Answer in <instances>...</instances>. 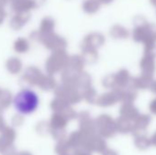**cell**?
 Instances as JSON below:
<instances>
[{
  "label": "cell",
  "instance_id": "obj_5",
  "mask_svg": "<svg viewBox=\"0 0 156 155\" xmlns=\"http://www.w3.org/2000/svg\"><path fill=\"white\" fill-rule=\"evenodd\" d=\"M4 129H5V125H4V122H3L2 119L0 118V132H2Z\"/></svg>",
  "mask_w": 156,
  "mask_h": 155
},
{
  "label": "cell",
  "instance_id": "obj_4",
  "mask_svg": "<svg viewBox=\"0 0 156 155\" xmlns=\"http://www.w3.org/2000/svg\"><path fill=\"white\" fill-rule=\"evenodd\" d=\"M2 155H16L17 153H16V147L14 146V144L10 145L9 147H7L2 153Z\"/></svg>",
  "mask_w": 156,
  "mask_h": 155
},
{
  "label": "cell",
  "instance_id": "obj_2",
  "mask_svg": "<svg viewBox=\"0 0 156 155\" xmlns=\"http://www.w3.org/2000/svg\"><path fill=\"white\" fill-rule=\"evenodd\" d=\"M1 136L4 137L5 139H6L7 141L11 142V143H14L15 139H16V132L13 129L11 128H5L1 132Z\"/></svg>",
  "mask_w": 156,
  "mask_h": 155
},
{
  "label": "cell",
  "instance_id": "obj_1",
  "mask_svg": "<svg viewBox=\"0 0 156 155\" xmlns=\"http://www.w3.org/2000/svg\"><path fill=\"white\" fill-rule=\"evenodd\" d=\"M13 105L19 114H30L38 106V97L33 90H22L15 96Z\"/></svg>",
  "mask_w": 156,
  "mask_h": 155
},
{
  "label": "cell",
  "instance_id": "obj_6",
  "mask_svg": "<svg viewBox=\"0 0 156 155\" xmlns=\"http://www.w3.org/2000/svg\"><path fill=\"white\" fill-rule=\"evenodd\" d=\"M16 155H32L30 153L28 152H20V153H17Z\"/></svg>",
  "mask_w": 156,
  "mask_h": 155
},
{
  "label": "cell",
  "instance_id": "obj_3",
  "mask_svg": "<svg viewBox=\"0 0 156 155\" xmlns=\"http://www.w3.org/2000/svg\"><path fill=\"white\" fill-rule=\"evenodd\" d=\"M13 143L7 141L6 139H5L4 137L0 136V153H2L7 147H9L10 145H12Z\"/></svg>",
  "mask_w": 156,
  "mask_h": 155
}]
</instances>
